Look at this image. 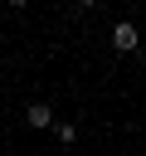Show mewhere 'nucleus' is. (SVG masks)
<instances>
[{
  "instance_id": "1",
  "label": "nucleus",
  "mask_w": 146,
  "mask_h": 156,
  "mask_svg": "<svg viewBox=\"0 0 146 156\" xmlns=\"http://www.w3.org/2000/svg\"><path fill=\"white\" fill-rule=\"evenodd\" d=\"M136 44H141V34H136V24H131V20H122V24L112 29V49H117V54H131Z\"/></svg>"
},
{
  "instance_id": "2",
  "label": "nucleus",
  "mask_w": 146,
  "mask_h": 156,
  "mask_svg": "<svg viewBox=\"0 0 146 156\" xmlns=\"http://www.w3.org/2000/svg\"><path fill=\"white\" fill-rule=\"evenodd\" d=\"M29 127H54V107L49 102H29Z\"/></svg>"
},
{
  "instance_id": "3",
  "label": "nucleus",
  "mask_w": 146,
  "mask_h": 156,
  "mask_svg": "<svg viewBox=\"0 0 146 156\" xmlns=\"http://www.w3.org/2000/svg\"><path fill=\"white\" fill-rule=\"evenodd\" d=\"M58 141H63V146L78 141V127H73V122H58Z\"/></svg>"
},
{
  "instance_id": "4",
  "label": "nucleus",
  "mask_w": 146,
  "mask_h": 156,
  "mask_svg": "<svg viewBox=\"0 0 146 156\" xmlns=\"http://www.w3.org/2000/svg\"><path fill=\"white\" fill-rule=\"evenodd\" d=\"M78 5H97V0H78Z\"/></svg>"
}]
</instances>
